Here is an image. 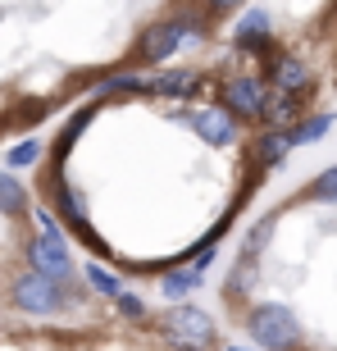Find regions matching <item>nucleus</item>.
Here are the masks:
<instances>
[{"instance_id":"obj_3","label":"nucleus","mask_w":337,"mask_h":351,"mask_svg":"<svg viewBox=\"0 0 337 351\" xmlns=\"http://www.w3.org/2000/svg\"><path fill=\"white\" fill-rule=\"evenodd\" d=\"M168 315L82 278L27 182L0 165V347H178Z\"/></svg>"},{"instance_id":"obj_2","label":"nucleus","mask_w":337,"mask_h":351,"mask_svg":"<svg viewBox=\"0 0 337 351\" xmlns=\"http://www.w3.org/2000/svg\"><path fill=\"white\" fill-rule=\"evenodd\" d=\"M247 0H0V146L96 87L210 51Z\"/></svg>"},{"instance_id":"obj_1","label":"nucleus","mask_w":337,"mask_h":351,"mask_svg":"<svg viewBox=\"0 0 337 351\" xmlns=\"http://www.w3.org/2000/svg\"><path fill=\"white\" fill-rule=\"evenodd\" d=\"M292 146L255 64L228 46L187 51L68 105L27 192L91 274L168 287L205 269Z\"/></svg>"}]
</instances>
